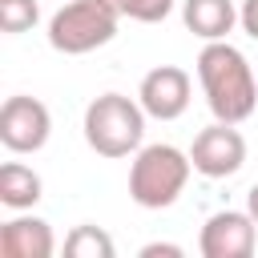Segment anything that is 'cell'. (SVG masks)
Wrapping results in <instances>:
<instances>
[{
    "instance_id": "cell-1",
    "label": "cell",
    "mask_w": 258,
    "mask_h": 258,
    "mask_svg": "<svg viewBox=\"0 0 258 258\" xmlns=\"http://www.w3.org/2000/svg\"><path fill=\"white\" fill-rule=\"evenodd\" d=\"M198 81H202V93H206V105H210L214 121L238 125L258 105L254 69L226 40H206V48L198 52Z\"/></svg>"
},
{
    "instance_id": "cell-2",
    "label": "cell",
    "mask_w": 258,
    "mask_h": 258,
    "mask_svg": "<svg viewBox=\"0 0 258 258\" xmlns=\"http://www.w3.org/2000/svg\"><path fill=\"white\" fill-rule=\"evenodd\" d=\"M145 109L141 101H129L125 93H101L85 109V141L101 157H129L141 149L145 137Z\"/></svg>"
},
{
    "instance_id": "cell-3",
    "label": "cell",
    "mask_w": 258,
    "mask_h": 258,
    "mask_svg": "<svg viewBox=\"0 0 258 258\" xmlns=\"http://www.w3.org/2000/svg\"><path fill=\"white\" fill-rule=\"evenodd\" d=\"M189 169H194V161L177 145H145V149H137V157L129 165V198L141 210H165L181 198Z\"/></svg>"
},
{
    "instance_id": "cell-4",
    "label": "cell",
    "mask_w": 258,
    "mask_h": 258,
    "mask_svg": "<svg viewBox=\"0 0 258 258\" xmlns=\"http://www.w3.org/2000/svg\"><path fill=\"white\" fill-rule=\"evenodd\" d=\"M121 12L109 0H69L48 20V44L64 56H85L117 36Z\"/></svg>"
},
{
    "instance_id": "cell-5",
    "label": "cell",
    "mask_w": 258,
    "mask_h": 258,
    "mask_svg": "<svg viewBox=\"0 0 258 258\" xmlns=\"http://www.w3.org/2000/svg\"><path fill=\"white\" fill-rule=\"evenodd\" d=\"M52 133V117L44 109V101L36 97H8L0 109V141L12 153H36L44 149Z\"/></svg>"
},
{
    "instance_id": "cell-6",
    "label": "cell",
    "mask_w": 258,
    "mask_h": 258,
    "mask_svg": "<svg viewBox=\"0 0 258 258\" xmlns=\"http://www.w3.org/2000/svg\"><path fill=\"white\" fill-rule=\"evenodd\" d=\"M189 161L202 177H230L242 169L246 161V137L230 125V121H214L194 137Z\"/></svg>"
},
{
    "instance_id": "cell-7",
    "label": "cell",
    "mask_w": 258,
    "mask_h": 258,
    "mask_svg": "<svg viewBox=\"0 0 258 258\" xmlns=\"http://www.w3.org/2000/svg\"><path fill=\"white\" fill-rule=\"evenodd\" d=\"M137 101L149 117L157 121H177L185 109H189V73L177 69V64H157L141 77V89H137Z\"/></svg>"
},
{
    "instance_id": "cell-8",
    "label": "cell",
    "mask_w": 258,
    "mask_h": 258,
    "mask_svg": "<svg viewBox=\"0 0 258 258\" xmlns=\"http://www.w3.org/2000/svg\"><path fill=\"white\" fill-rule=\"evenodd\" d=\"M254 230L258 222L242 210H222L202 226V254L206 258H250L254 254Z\"/></svg>"
},
{
    "instance_id": "cell-9",
    "label": "cell",
    "mask_w": 258,
    "mask_h": 258,
    "mask_svg": "<svg viewBox=\"0 0 258 258\" xmlns=\"http://www.w3.org/2000/svg\"><path fill=\"white\" fill-rule=\"evenodd\" d=\"M0 250L8 258H48L56 250V238L44 218H12L0 230Z\"/></svg>"
},
{
    "instance_id": "cell-10",
    "label": "cell",
    "mask_w": 258,
    "mask_h": 258,
    "mask_svg": "<svg viewBox=\"0 0 258 258\" xmlns=\"http://www.w3.org/2000/svg\"><path fill=\"white\" fill-rule=\"evenodd\" d=\"M181 20L202 40H226L238 20V8L234 0H181Z\"/></svg>"
},
{
    "instance_id": "cell-11",
    "label": "cell",
    "mask_w": 258,
    "mask_h": 258,
    "mask_svg": "<svg viewBox=\"0 0 258 258\" xmlns=\"http://www.w3.org/2000/svg\"><path fill=\"white\" fill-rule=\"evenodd\" d=\"M40 177L28 169V165H20V161H8L4 169H0V202L8 206V210H32L36 202H40Z\"/></svg>"
},
{
    "instance_id": "cell-12",
    "label": "cell",
    "mask_w": 258,
    "mask_h": 258,
    "mask_svg": "<svg viewBox=\"0 0 258 258\" xmlns=\"http://www.w3.org/2000/svg\"><path fill=\"white\" fill-rule=\"evenodd\" d=\"M64 254L69 258H113V238L97 226H77L64 238Z\"/></svg>"
},
{
    "instance_id": "cell-13",
    "label": "cell",
    "mask_w": 258,
    "mask_h": 258,
    "mask_svg": "<svg viewBox=\"0 0 258 258\" xmlns=\"http://www.w3.org/2000/svg\"><path fill=\"white\" fill-rule=\"evenodd\" d=\"M36 20H40V8H36V0H0V28H4L8 36H20V32H28Z\"/></svg>"
},
{
    "instance_id": "cell-14",
    "label": "cell",
    "mask_w": 258,
    "mask_h": 258,
    "mask_svg": "<svg viewBox=\"0 0 258 258\" xmlns=\"http://www.w3.org/2000/svg\"><path fill=\"white\" fill-rule=\"evenodd\" d=\"M121 16L137 20V24H161L173 12V0H109Z\"/></svg>"
},
{
    "instance_id": "cell-15",
    "label": "cell",
    "mask_w": 258,
    "mask_h": 258,
    "mask_svg": "<svg viewBox=\"0 0 258 258\" xmlns=\"http://www.w3.org/2000/svg\"><path fill=\"white\" fill-rule=\"evenodd\" d=\"M238 24L246 28V36L258 40V0H242V8H238Z\"/></svg>"
},
{
    "instance_id": "cell-16",
    "label": "cell",
    "mask_w": 258,
    "mask_h": 258,
    "mask_svg": "<svg viewBox=\"0 0 258 258\" xmlns=\"http://www.w3.org/2000/svg\"><path fill=\"white\" fill-rule=\"evenodd\" d=\"M157 254L181 258V246H173V242H149V246H141V258H157Z\"/></svg>"
},
{
    "instance_id": "cell-17",
    "label": "cell",
    "mask_w": 258,
    "mask_h": 258,
    "mask_svg": "<svg viewBox=\"0 0 258 258\" xmlns=\"http://www.w3.org/2000/svg\"><path fill=\"white\" fill-rule=\"evenodd\" d=\"M246 214L258 222V181H254V185H250V194H246Z\"/></svg>"
}]
</instances>
